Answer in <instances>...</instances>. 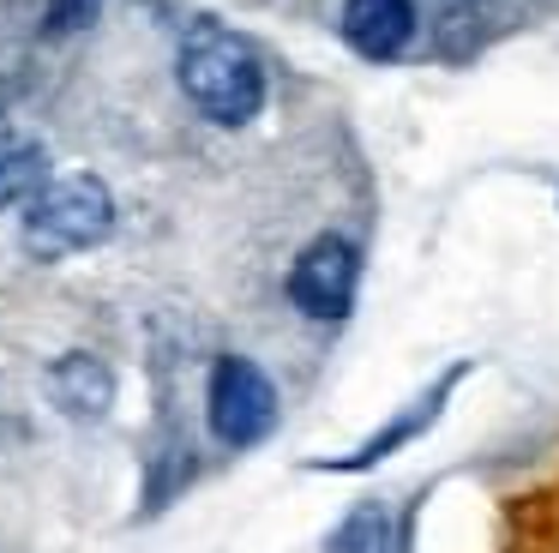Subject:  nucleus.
Returning <instances> with one entry per match:
<instances>
[{
    "mask_svg": "<svg viewBox=\"0 0 559 553\" xmlns=\"http://www.w3.org/2000/svg\"><path fill=\"white\" fill-rule=\"evenodd\" d=\"M43 391H49V403L61 409L67 421L97 427V421L115 409V367L103 355H91V349H67V355L49 361Z\"/></svg>",
    "mask_w": 559,
    "mask_h": 553,
    "instance_id": "423d86ee",
    "label": "nucleus"
},
{
    "mask_svg": "<svg viewBox=\"0 0 559 553\" xmlns=\"http://www.w3.org/2000/svg\"><path fill=\"white\" fill-rule=\"evenodd\" d=\"M451 7H469V0H451Z\"/></svg>",
    "mask_w": 559,
    "mask_h": 553,
    "instance_id": "9b49d317",
    "label": "nucleus"
},
{
    "mask_svg": "<svg viewBox=\"0 0 559 553\" xmlns=\"http://www.w3.org/2000/svg\"><path fill=\"white\" fill-rule=\"evenodd\" d=\"M469 379V361H451L445 373H439L433 385H427L421 397H409V403L397 409V415L385 421L379 433H367L355 451H343V457H325V463H313V469H325V475H367V469H379L385 457H397V451H409L415 439H427V433L439 427V415H445V403H451V391Z\"/></svg>",
    "mask_w": 559,
    "mask_h": 553,
    "instance_id": "39448f33",
    "label": "nucleus"
},
{
    "mask_svg": "<svg viewBox=\"0 0 559 553\" xmlns=\"http://www.w3.org/2000/svg\"><path fill=\"white\" fill-rule=\"evenodd\" d=\"M355 289H361V247L349 235H313L301 252H295L289 276H283V295H289L295 313L319 325H337L349 319L355 307Z\"/></svg>",
    "mask_w": 559,
    "mask_h": 553,
    "instance_id": "20e7f679",
    "label": "nucleus"
},
{
    "mask_svg": "<svg viewBox=\"0 0 559 553\" xmlns=\"http://www.w3.org/2000/svg\"><path fill=\"white\" fill-rule=\"evenodd\" d=\"M415 0H343L337 31L361 60H397L415 43Z\"/></svg>",
    "mask_w": 559,
    "mask_h": 553,
    "instance_id": "0eeeda50",
    "label": "nucleus"
},
{
    "mask_svg": "<svg viewBox=\"0 0 559 553\" xmlns=\"http://www.w3.org/2000/svg\"><path fill=\"white\" fill-rule=\"evenodd\" d=\"M97 19H103V0H49V7H43V36H49V43H67V36L91 31Z\"/></svg>",
    "mask_w": 559,
    "mask_h": 553,
    "instance_id": "9d476101",
    "label": "nucleus"
},
{
    "mask_svg": "<svg viewBox=\"0 0 559 553\" xmlns=\"http://www.w3.org/2000/svg\"><path fill=\"white\" fill-rule=\"evenodd\" d=\"M175 84L211 127H247L265 108V60L241 31L217 19H193L175 48Z\"/></svg>",
    "mask_w": 559,
    "mask_h": 553,
    "instance_id": "f257e3e1",
    "label": "nucleus"
},
{
    "mask_svg": "<svg viewBox=\"0 0 559 553\" xmlns=\"http://www.w3.org/2000/svg\"><path fill=\"white\" fill-rule=\"evenodd\" d=\"M55 180V163L37 139H0V211H25Z\"/></svg>",
    "mask_w": 559,
    "mask_h": 553,
    "instance_id": "6e6552de",
    "label": "nucleus"
},
{
    "mask_svg": "<svg viewBox=\"0 0 559 553\" xmlns=\"http://www.w3.org/2000/svg\"><path fill=\"white\" fill-rule=\"evenodd\" d=\"M277 385H271V373L259 367L253 355H235V349H223L217 361H211L205 373V427L217 445H229V451H253V445H265L271 433H277Z\"/></svg>",
    "mask_w": 559,
    "mask_h": 553,
    "instance_id": "7ed1b4c3",
    "label": "nucleus"
},
{
    "mask_svg": "<svg viewBox=\"0 0 559 553\" xmlns=\"http://www.w3.org/2000/svg\"><path fill=\"white\" fill-rule=\"evenodd\" d=\"M109 235H115V192L103 187V175H91V168L55 175L49 187L19 211V247L43 264L91 252Z\"/></svg>",
    "mask_w": 559,
    "mask_h": 553,
    "instance_id": "f03ea898",
    "label": "nucleus"
},
{
    "mask_svg": "<svg viewBox=\"0 0 559 553\" xmlns=\"http://www.w3.org/2000/svg\"><path fill=\"white\" fill-rule=\"evenodd\" d=\"M397 523H391L385 499H361L343 511V523L325 536V553H397Z\"/></svg>",
    "mask_w": 559,
    "mask_h": 553,
    "instance_id": "1a4fd4ad",
    "label": "nucleus"
}]
</instances>
